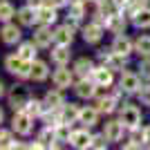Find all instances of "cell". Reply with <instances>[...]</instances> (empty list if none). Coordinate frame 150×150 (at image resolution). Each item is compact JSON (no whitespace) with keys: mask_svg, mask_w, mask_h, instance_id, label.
Returning <instances> with one entry per match:
<instances>
[{"mask_svg":"<svg viewBox=\"0 0 150 150\" xmlns=\"http://www.w3.org/2000/svg\"><path fill=\"white\" fill-rule=\"evenodd\" d=\"M5 67H7L9 74L18 76V79H31V63L25 61L18 52H16V54H9V56L5 58Z\"/></svg>","mask_w":150,"mask_h":150,"instance_id":"cell-1","label":"cell"},{"mask_svg":"<svg viewBox=\"0 0 150 150\" xmlns=\"http://www.w3.org/2000/svg\"><path fill=\"white\" fill-rule=\"evenodd\" d=\"M31 114H27L25 110H16V114H13V119H11V128L18 134H29L31 128H34V123H31Z\"/></svg>","mask_w":150,"mask_h":150,"instance_id":"cell-2","label":"cell"},{"mask_svg":"<svg viewBox=\"0 0 150 150\" xmlns=\"http://www.w3.org/2000/svg\"><path fill=\"white\" fill-rule=\"evenodd\" d=\"M119 121L125 125V128H139V123H141V112H139V108L134 105H123L121 108V117Z\"/></svg>","mask_w":150,"mask_h":150,"instance_id":"cell-3","label":"cell"},{"mask_svg":"<svg viewBox=\"0 0 150 150\" xmlns=\"http://www.w3.org/2000/svg\"><path fill=\"white\" fill-rule=\"evenodd\" d=\"M52 81H54V85H56L58 90H65V88L72 85V81H74V72L67 69L65 65H58V69L54 72V76H52Z\"/></svg>","mask_w":150,"mask_h":150,"instance_id":"cell-4","label":"cell"},{"mask_svg":"<svg viewBox=\"0 0 150 150\" xmlns=\"http://www.w3.org/2000/svg\"><path fill=\"white\" fill-rule=\"evenodd\" d=\"M34 43L38 47H50L54 43V31L50 29V25H40L36 31H34Z\"/></svg>","mask_w":150,"mask_h":150,"instance_id":"cell-5","label":"cell"},{"mask_svg":"<svg viewBox=\"0 0 150 150\" xmlns=\"http://www.w3.org/2000/svg\"><path fill=\"white\" fill-rule=\"evenodd\" d=\"M20 27H16V25H11V23H5V27L0 29V38H2V43L5 45H16L20 40Z\"/></svg>","mask_w":150,"mask_h":150,"instance_id":"cell-6","label":"cell"},{"mask_svg":"<svg viewBox=\"0 0 150 150\" xmlns=\"http://www.w3.org/2000/svg\"><path fill=\"white\" fill-rule=\"evenodd\" d=\"M27 101H29V94H27L25 88H13L11 94H9V105L13 108V110H23V108L27 105Z\"/></svg>","mask_w":150,"mask_h":150,"instance_id":"cell-7","label":"cell"},{"mask_svg":"<svg viewBox=\"0 0 150 150\" xmlns=\"http://www.w3.org/2000/svg\"><path fill=\"white\" fill-rule=\"evenodd\" d=\"M101 36H103V25H99V23L92 20L88 27H83V38H85V43L96 45L101 40Z\"/></svg>","mask_w":150,"mask_h":150,"instance_id":"cell-8","label":"cell"},{"mask_svg":"<svg viewBox=\"0 0 150 150\" xmlns=\"http://www.w3.org/2000/svg\"><path fill=\"white\" fill-rule=\"evenodd\" d=\"M69 144L74 146V148H90V146H92V134L88 132V125H85L83 130H74L72 132Z\"/></svg>","mask_w":150,"mask_h":150,"instance_id":"cell-9","label":"cell"},{"mask_svg":"<svg viewBox=\"0 0 150 150\" xmlns=\"http://www.w3.org/2000/svg\"><path fill=\"white\" fill-rule=\"evenodd\" d=\"M18 20H20V25H25V27H31L34 23H38V9L36 7H20L18 9Z\"/></svg>","mask_w":150,"mask_h":150,"instance_id":"cell-10","label":"cell"},{"mask_svg":"<svg viewBox=\"0 0 150 150\" xmlns=\"http://www.w3.org/2000/svg\"><path fill=\"white\" fill-rule=\"evenodd\" d=\"M92 81L96 83V85H112V67H108V65H103V67H94L92 72Z\"/></svg>","mask_w":150,"mask_h":150,"instance_id":"cell-11","label":"cell"},{"mask_svg":"<svg viewBox=\"0 0 150 150\" xmlns=\"http://www.w3.org/2000/svg\"><path fill=\"white\" fill-rule=\"evenodd\" d=\"M72 40H74V27L63 25L54 29V43L56 45H72Z\"/></svg>","mask_w":150,"mask_h":150,"instance_id":"cell-12","label":"cell"},{"mask_svg":"<svg viewBox=\"0 0 150 150\" xmlns=\"http://www.w3.org/2000/svg\"><path fill=\"white\" fill-rule=\"evenodd\" d=\"M56 7H52V5H47L45 2L43 7H38V23L40 25H54L56 23Z\"/></svg>","mask_w":150,"mask_h":150,"instance_id":"cell-13","label":"cell"},{"mask_svg":"<svg viewBox=\"0 0 150 150\" xmlns=\"http://www.w3.org/2000/svg\"><path fill=\"white\" fill-rule=\"evenodd\" d=\"M119 88L125 90L128 94L139 92V90H141V85H139V76H137V74H130V72H125V74L121 76V81H119Z\"/></svg>","mask_w":150,"mask_h":150,"instance_id":"cell-14","label":"cell"},{"mask_svg":"<svg viewBox=\"0 0 150 150\" xmlns=\"http://www.w3.org/2000/svg\"><path fill=\"white\" fill-rule=\"evenodd\" d=\"M76 94L81 96V99H92L94 94H96V88H94V81H90L88 76L85 79H81V81L76 83Z\"/></svg>","mask_w":150,"mask_h":150,"instance_id":"cell-15","label":"cell"},{"mask_svg":"<svg viewBox=\"0 0 150 150\" xmlns=\"http://www.w3.org/2000/svg\"><path fill=\"white\" fill-rule=\"evenodd\" d=\"M50 76V67L45 61H31V79L36 83H43Z\"/></svg>","mask_w":150,"mask_h":150,"instance_id":"cell-16","label":"cell"},{"mask_svg":"<svg viewBox=\"0 0 150 150\" xmlns=\"http://www.w3.org/2000/svg\"><path fill=\"white\" fill-rule=\"evenodd\" d=\"M123 128L125 125L121 123V121H108L105 123V137H108V141H119L121 137H123Z\"/></svg>","mask_w":150,"mask_h":150,"instance_id":"cell-17","label":"cell"},{"mask_svg":"<svg viewBox=\"0 0 150 150\" xmlns=\"http://www.w3.org/2000/svg\"><path fill=\"white\" fill-rule=\"evenodd\" d=\"M125 25H128V23H125V13L123 11L121 13H112L110 20H108V29L112 31V34H117V36L125 31Z\"/></svg>","mask_w":150,"mask_h":150,"instance_id":"cell-18","label":"cell"},{"mask_svg":"<svg viewBox=\"0 0 150 150\" xmlns=\"http://www.w3.org/2000/svg\"><path fill=\"white\" fill-rule=\"evenodd\" d=\"M69 56H72L69 45H56V47L52 50V61L56 63V65H67V63H69Z\"/></svg>","mask_w":150,"mask_h":150,"instance_id":"cell-19","label":"cell"},{"mask_svg":"<svg viewBox=\"0 0 150 150\" xmlns=\"http://www.w3.org/2000/svg\"><path fill=\"white\" fill-rule=\"evenodd\" d=\"M79 117H81V108L74 103H65L61 108V121H65V123H74Z\"/></svg>","mask_w":150,"mask_h":150,"instance_id":"cell-20","label":"cell"},{"mask_svg":"<svg viewBox=\"0 0 150 150\" xmlns=\"http://www.w3.org/2000/svg\"><path fill=\"white\" fill-rule=\"evenodd\" d=\"M112 52L128 56V54L132 52V40H130L128 36H123V34H119V36L114 38V43H112Z\"/></svg>","mask_w":150,"mask_h":150,"instance_id":"cell-21","label":"cell"},{"mask_svg":"<svg viewBox=\"0 0 150 150\" xmlns=\"http://www.w3.org/2000/svg\"><path fill=\"white\" fill-rule=\"evenodd\" d=\"M45 105H47V110H61L65 105V99H63V94L58 90H54V92L50 90L45 94Z\"/></svg>","mask_w":150,"mask_h":150,"instance_id":"cell-22","label":"cell"},{"mask_svg":"<svg viewBox=\"0 0 150 150\" xmlns=\"http://www.w3.org/2000/svg\"><path fill=\"white\" fill-rule=\"evenodd\" d=\"M27 114H31V117H43L45 110H47V105H45V101H38V99H29L27 101V105L23 108Z\"/></svg>","mask_w":150,"mask_h":150,"instance_id":"cell-23","label":"cell"},{"mask_svg":"<svg viewBox=\"0 0 150 150\" xmlns=\"http://www.w3.org/2000/svg\"><path fill=\"white\" fill-rule=\"evenodd\" d=\"M94 72V65L90 58H79V61L74 63V74H79L81 79H85V76H90Z\"/></svg>","mask_w":150,"mask_h":150,"instance_id":"cell-24","label":"cell"},{"mask_svg":"<svg viewBox=\"0 0 150 150\" xmlns=\"http://www.w3.org/2000/svg\"><path fill=\"white\" fill-rule=\"evenodd\" d=\"M79 121H81L83 125H94L96 121H99V110L96 108H81V117H79Z\"/></svg>","mask_w":150,"mask_h":150,"instance_id":"cell-25","label":"cell"},{"mask_svg":"<svg viewBox=\"0 0 150 150\" xmlns=\"http://www.w3.org/2000/svg\"><path fill=\"white\" fill-rule=\"evenodd\" d=\"M134 25L139 27V29H150V7L146 5V7H141L137 11V16H134Z\"/></svg>","mask_w":150,"mask_h":150,"instance_id":"cell-26","label":"cell"},{"mask_svg":"<svg viewBox=\"0 0 150 150\" xmlns=\"http://www.w3.org/2000/svg\"><path fill=\"white\" fill-rule=\"evenodd\" d=\"M96 110H99V112H103V114L114 112V110H117V101H114V96H101Z\"/></svg>","mask_w":150,"mask_h":150,"instance_id":"cell-27","label":"cell"},{"mask_svg":"<svg viewBox=\"0 0 150 150\" xmlns=\"http://www.w3.org/2000/svg\"><path fill=\"white\" fill-rule=\"evenodd\" d=\"M36 47H38L36 43H23V45L18 47V54L25 58V61L31 63V61H36Z\"/></svg>","mask_w":150,"mask_h":150,"instance_id":"cell-28","label":"cell"},{"mask_svg":"<svg viewBox=\"0 0 150 150\" xmlns=\"http://www.w3.org/2000/svg\"><path fill=\"white\" fill-rule=\"evenodd\" d=\"M13 16H16L13 5L9 2V0H2V2H0V20H2V23H9Z\"/></svg>","mask_w":150,"mask_h":150,"instance_id":"cell-29","label":"cell"},{"mask_svg":"<svg viewBox=\"0 0 150 150\" xmlns=\"http://www.w3.org/2000/svg\"><path fill=\"white\" fill-rule=\"evenodd\" d=\"M54 132H56V141H69V139H72L69 123H65V121H61V123L54 128Z\"/></svg>","mask_w":150,"mask_h":150,"instance_id":"cell-30","label":"cell"},{"mask_svg":"<svg viewBox=\"0 0 150 150\" xmlns=\"http://www.w3.org/2000/svg\"><path fill=\"white\" fill-rule=\"evenodd\" d=\"M134 50L141 56H150V36H139L137 43H134Z\"/></svg>","mask_w":150,"mask_h":150,"instance_id":"cell-31","label":"cell"},{"mask_svg":"<svg viewBox=\"0 0 150 150\" xmlns=\"http://www.w3.org/2000/svg\"><path fill=\"white\" fill-rule=\"evenodd\" d=\"M105 146H108V137H105V132H103V134H94V137H92V146H90V148L103 150Z\"/></svg>","mask_w":150,"mask_h":150,"instance_id":"cell-32","label":"cell"},{"mask_svg":"<svg viewBox=\"0 0 150 150\" xmlns=\"http://www.w3.org/2000/svg\"><path fill=\"white\" fill-rule=\"evenodd\" d=\"M11 132H7V130H0V148H9L11 146Z\"/></svg>","mask_w":150,"mask_h":150,"instance_id":"cell-33","label":"cell"},{"mask_svg":"<svg viewBox=\"0 0 150 150\" xmlns=\"http://www.w3.org/2000/svg\"><path fill=\"white\" fill-rule=\"evenodd\" d=\"M139 69H141V76H148L150 79V58L144 56V61L139 63Z\"/></svg>","mask_w":150,"mask_h":150,"instance_id":"cell-34","label":"cell"},{"mask_svg":"<svg viewBox=\"0 0 150 150\" xmlns=\"http://www.w3.org/2000/svg\"><path fill=\"white\" fill-rule=\"evenodd\" d=\"M139 96H141V101H144L146 105H150V85H148V88H141V90H139Z\"/></svg>","mask_w":150,"mask_h":150,"instance_id":"cell-35","label":"cell"},{"mask_svg":"<svg viewBox=\"0 0 150 150\" xmlns=\"http://www.w3.org/2000/svg\"><path fill=\"white\" fill-rule=\"evenodd\" d=\"M47 5H52V7H65V5H69V0H45Z\"/></svg>","mask_w":150,"mask_h":150,"instance_id":"cell-36","label":"cell"},{"mask_svg":"<svg viewBox=\"0 0 150 150\" xmlns=\"http://www.w3.org/2000/svg\"><path fill=\"white\" fill-rule=\"evenodd\" d=\"M128 2H130V0H112V5H114V7H121V9H123Z\"/></svg>","mask_w":150,"mask_h":150,"instance_id":"cell-37","label":"cell"},{"mask_svg":"<svg viewBox=\"0 0 150 150\" xmlns=\"http://www.w3.org/2000/svg\"><path fill=\"white\" fill-rule=\"evenodd\" d=\"M27 2H29L31 7H36V9H38V7H43V5H45V0H27Z\"/></svg>","mask_w":150,"mask_h":150,"instance_id":"cell-38","label":"cell"},{"mask_svg":"<svg viewBox=\"0 0 150 150\" xmlns=\"http://www.w3.org/2000/svg\"><path fill=\"white\" fill-rule=\"evenodd\" d=\"M146 146H148V148H150V125H148V128H146Z\"/></svg>","mask_w":150,"mask_h":150,"instance_id":"cell-39","label":"cell"},{"mask_svg":"<svg viewBox=\"0 0 150 150\" xmlns=\"http://www.w3.org/2000/svg\"><path fill=\"white\" fill-rule=\"evenodd\" d=\"M134 2H137L139 7H146V5H148V2H150V0H134Z\"/></svg>","mask_w":150,"mask_h":150,"instance_id":"cell-40","label":"cell"},{"mask_svg":"<svg viewBox=\"0 0 150 150\" xmlns=\"http://www.w3.org/2000/svg\"><path fill=\"white\" fill-rule=\"evenodd\" d=\"M0 96H5V83L0 81Z\"/></svg>","mask_w":150,"mask_h":150,"instance_id":"cell-41","label":"cell"},{"mask_svg":"<svg viewBox=\"0 0 150 150\" xmlns=\"http://www.w3.org/2000/svg\"><path fill=\"white\" fill-rule=\"evenodd\" d=\"M2 119H5V112H2V108H0V123H2Z\"/></svg>","mask_w":150,"mask_h":150,"instance_id":"cell-42","label":"cell"},{"mask_svg":"<svg viewBox=\"0 0 150 150\" xmlns=\"http://www.w3.org/2000/svg\"><path fill=\"white\" fill-rule=\"evenodd\" d=\"M92 2H99V0H92Z\"/></svg>","mask_w":150,"mask_h":150,"instance_id":"cell-43","label":"cell"}]
</instances>
